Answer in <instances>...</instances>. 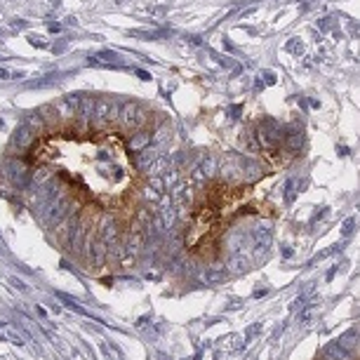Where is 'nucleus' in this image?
Returning <instances> with one entry per match:
<instances>
[{
    "label": "nucleus",
    "instance_id": "obj_1",
    "mask_svg": "<svg viewBox=\"0 0 360 360\" xmlns=\"http://www.w3.org/2000/svg\"><path fill=\"white\" fill-rule=\"evenodd\" d=\"M40 158L59 162L73 184H78L99 205L118 202L130 184V167L113 141H59L40 153Z\"/></svg>",
    "mask_w": 360,
    "mask_h": 360
}]
</instances>
